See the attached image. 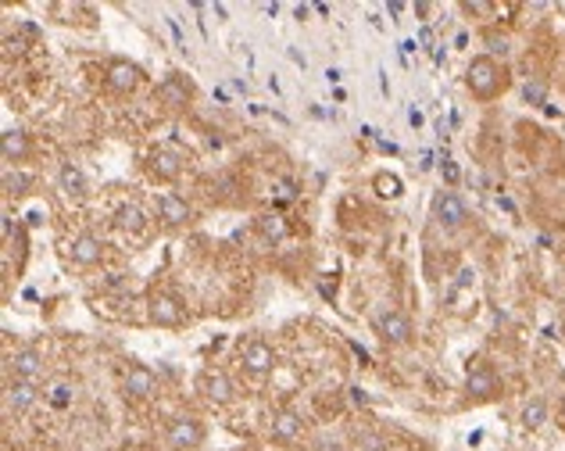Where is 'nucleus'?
<instances>
[{"label":"nucleus","instance_id":"obj_7","mask_svg":"<svg viewBox=\"0 0 565 451\" xmlns=\"http://www.w3.org/2000/svg\"><path fill=\"white\" fill-rule=\"evenodd\" d=\"M275 362H279L275 348H272L268 340H261V337L247 340V344H243V351H240V365H243V373H247V376H254V380L268 376V373L275 369Z\"/></svg>","mask_w":565,"mask_h":451},{"label":"nucleus","instance_id":"obj_12","mask_svg":"<svg viewBox=\"0 0 565 451\" xmlns=\"http://www.w3.org/2000/svg\"><path fill=\"white\" fill-rule=\"evenodd\" d=\"M158 218H161L165 230H186V226L193 222V208H190L186 197L168 190V193L158 197Z\"/></svg>","mask_w":565,"mask_h":451},{"label":"nucleus","instance_id":"obj_24","mask_svg":"<svg viewBox=\"0 0 565 451\" xmlns=\"http://www.w3.org/2000/svg\"><path fill=\"white\" fill-rule=\"evenodd\" d=\"M376 190H380L383 197H397V193H401V179H397V176H376Z\"/></svg>","mask_w":565,"mask_h":451},{"label":"nucleus","instance_id":"obj_22","mask_svg":"<svg viewBox=\"0 0 565 451\" xmlns=\"http://www.w3.org/2000/svg\"><path fill=\"white\" fill-rule=\"evenodd\" d=\"M29 186H33V179H29L26 172H19V168H8V172H4V193L22 197V193H29Z\"/></svg>","mask_w":565,"mask_h":451},{"label":"nucleus","instance_id":"obj_19","mask_svg":"<svg viewBox=\"0 0 565 451\" xmlns=\"http://www.w3.org/2000/svg\"><path fill=\"white\" fill-rule=\"evenodd\" d=\"M179 172H183V158L176 151H154L151 154V176L154 179L172 183V179H179Z\"/></svg>","mask_w":565,"mask_h":451},{"label":"nucleus","instance_id":"obj_10","mask_svg":"<svg viewBox=\"0 0 565 451\" xmlns=\"http://www.w3.org/2000/svg\"><path fill=\"white\" fill-rule=\"evenodd\" d=\"M0 154H4L8 168H19L33 158V136L22 129V126H8L0 133Z\"/></svg>","mask_w":565,"mask_h":451},{"label":"nucleus","instance_id":"obj_21","mask_svg":"<svg viewBox=\"0 0 565 451\" xmlns=\"http://www.w3.org/2000/svg\"><path fill=\"white\" fill-rule=\"evenodd\" d=\"M119 222H122V230H129V234H143L147 230V215L140 211V204H126L119 211Z\"/></svg>","mask_w":565,"mask_h":451},{"label":"nucleus","instance_id":"obj_26","mask_svg":"<svg viewBox=\"0 0 565 451\" xmlns=\"http://www.w3.org/2000/svg\"><path fill=\"white\" fill-rule=\"evenodd\" d=\"M462 12L465 15H490L494 4H483V0H462Z\"/></svg>","mask_w":565,"mask_h":451},{"label":"nucleus","instance_id":"obj_13","mask_svg":"<svg viewBox=\"0 0 565 451\" xmlns=\"http://www.w3.org/2000/svg\"><path fill=\"white\" fill-rule=\"evenodd\" d=\"M197 390L211 401V405H233L236 401V383L222 373V369H208L197 376Z\"/></svg>","mask_w":565,"mask_h":451},{"label":"nucleus","instance_id":"obj_15","mask_svg":"<svg viewBox=\"0 0 565 451\" xmlns=\"http://www.w3.org/2000/svg\"><path fill=\"white\" fill-rule=\"evenodd\" d=\"M8 373H12V380H29V383H37V380L47 373V362H44V355H40L37 348H19L15 355H8Z\"/></svg>","mask_w":565,"mask_h":451},{"label":"nucleus","instance_id":"obj_3","mask_svg":"<svg viewBox=\"0 0 565 451\" xmlns=\"http://www.w3.org/2000/svg\"><path fill=\"white\" fill-rule=\"evenodd\" d=\"M204 437H208V430H204V422L197 419V415H172L168 419V426H165V444L172 447V451H197L201 444H204Z\"/></svg>","mask_w":565,"mask_h":451},{"label":"nucleus","instance_id":"obj_18","mask_svg":"<svg viewBox=\"0 0 565 451\" xmlns=\"http://www.w3.org/2000/svg\"><path fill=\"white\" fill-rule=\"evenodd\" d=\"M58 190L69 197V201H83L86 193H90V183H86V172L79 168V165H72V161H65L61 168H58Z\"/></svg>","mask_w":565,"mask_h":451},{"label":"nucleus","instance_id":"obj_4","mask_svg":"<svg viewBox=\"0 0 565 451\" xmlns=\"http://www.w3.org/2000/svg\"><path fill=\"white\" fill-rule=\"evenodd\" d=\"M373 330H376V337H380L387 348H405V344H412V337H415L412 316H405V312H397V308L380 312L376 323H373Z\"/></svg>","mask_w":565,"mask_h":451},{"label":"nucleus","instance_id":"obj_25","mask_svg":"<svg viewBox=\"0 0 565 451\" xmlns=\"http://www.w3.org/2000/svg\"><path fill=\"white\" fill-rule=\"evenodd\" d=\"M483 40H487V47H490L494 54H504V51H508V37H504V33H494V29H490Z\"/></svg>","mask_w":565,"mask_h":451},{"label":"nucleus","instance_id":"obj_8","mask_svg":"<svg viewBox=\"0 0 565 451\" xmlns=\"http://www.w3.org/2000/svg\"><path fill=\"white\" fill-rule=\"evenodd\" d=\"M143 83V72L136 62H126V58H115L108 69H104V86L115 94V97H129L136 94V86Z\"/></svg>","mask_w":565,"mask_h":451},{"label":"nucleus","instance_id":"obj_16","mask_svg":"<svg viewBox=\"0 0 565 451\" xmlns=\"http://www.w3.org/2000/svg\"><path fill=\"white\" fill-rule=\"evenodd\" d=\"M301 433H305V419H301L294 408H279V412L272 415V440L294 444V440H301Z\"/></svg>","mask_w":565,"mask_h":451},{"label":"nucleus","instance_id":"obj_17","mask_svg":"<svg viewBox=\"0 0 565 451\" xmlns=\"http://www.w3.org/2000/svg\"><path fill=\"white\" fill-rule=\"evenodd\" d=\"M37 401H40L37 383H29V380H12V383H8V394H4L8 412L26 415V412H33V405H37Z\"/></svg>","mask_w":565,"mask_h":451},{"label":"nucleus","instance_id":"obj_2","mask_svg":"<svg viewBox=\"0 0 565 451\" xmlns=\"http://www.w3.org/2000/svg\"><path fill=\"white\" fill-rule=\"evenodd\" d=\"M430 218H433V226H440L444 234H454V230H465L472 215H469V204L462 201V193L444 186L430 201Z\"/></svg>","mask_w":565,"mask_h":451},{"label":"nucleus","instance_id":"obj_23","mask_svg":"<svg viewBox=\"0 0 565 451\" xmlns=\"http://www.w3.org/2000/svg\"><path fill=\"white\" fill-rule=\"evenodd\" d=\"M258 234H261L265 241H279L282 234H287V226H282L279 215H261V218H258Z\"/></svg>","mask_w":565,"mask_h":451},{"label":"nucleus","instance_id":"obj_9","mask_svg":"<svg viewBox=\"0 0 565 451\" xmlns=\"http://www.w3.org/2000/svg\"><path fill=\"white\" fill-rule=\"evenodd\" d=\"M147 316H151L154 326H183V323H186V305H183L176 294L158 291V294H151V301H147Z\"/></svg>","mask_w":565,"mask_h":451},{"label":"nucleus","instance_id":"obj_14","mask_svg":"<svg viewBox=\"0 0 565 451\" xmlns=\"http://www.w3.org/2000/svg\"><path fill=\"white\" fill-rule=\"evenodd\" d=\"M69 258L79 269H94V266L104 262V241L97 234H79V237L69 241Z\"/></svg>","mask_w":565,"mask_h":451},{"label":"nucleus","instance_id":"obj_11","mask_svg":"<svg viewBox=\"0 0 565 451\" xmlns=\"http://www.w3.org/2000/svg\"><path fill=\"white\" fill-rule=\"evenodd\" d=\"M122 394H126L129 401H147V398H154V394H158V376H154V369L143 365V362L129 365L126 376H122Z\"/></svg>","mask_w":565,"mask_h":451},{"label":"nucleus","instance_id":"obj_27","mask_svg":"<svg viewBox=\"0 0 565 451\" xmlns=\"http://www.w3.org/2000/svg\"><path fill=\"white\" fill-rule=\"evenodd\" d=\"M0 234H4V241L12 237V215H4V218H0Z\"/></svg>","mask_w":565,"mask_h":451},{"label":"nucleus","instance_id":"obj_6","mask_svg":"<svg viewBox=\"0 0 565 451\" xmlns=\"http://www.w3.org/2000/svg\"><path fill=\"white\" fill-rule=\"evenodd\" d=\"M193 97H197V86H193V79L183 76V72H168V76L158 83V101H161L168 111H186V108L193 104Z\"/></svg>","mask_w":565,"mask_h":451},{"label":"nucleus","instance_id":"obj_20","mask_svg":"<svg viewBox=\"0 0 565 451\" xmlns=\"http://www.w3.org/2000/svg\"><path fill=\"white\" fill-rule=\"evenodd\" d=\"M519 422H522L526 430H540V426L547 422V401H544V398L526 401V405H522V412H519Z\"/></svg>","mask_w":565,"mask_h":451},{"label":"nucleus","instance_id":"obj_5","mask_svg":"<svg viewBox=\"0 0 565 451\" xmlns=\"http://www.w3.org/2000/svg\"><path fill=\"white\" fill-rule=\"evenodd\" d=\"M465 398L469 401H494L501 398V376L490 362H472L465 373Z\"/></svg>","mask_w":565,"mask_h":451},{"label":"nucleus","instance_id":"obj_1","mask_svg":"<svg viewBox=\"0 0 565 451\" xmlns=\"http://www.w3.org/2000/svg\"><path fill=\"white\" fill-rule=\"evenodd\" d=\"M512 76H508V65H501L494 54H476L465 69V90L476 97V101H497L504 90H508Z\"/></svg>","mask_w":565,"mask_h":451}]
</instances>
